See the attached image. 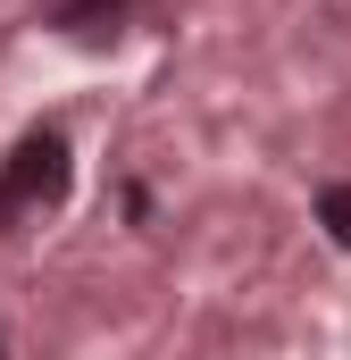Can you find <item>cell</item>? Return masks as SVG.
Returning a JSON list of instances; mask_svg holds the SVG:
<instances>
[{"instance_id":"cell-1","label":"cell","mask_w":351,"mask_h":360,"mask_svg":"<svg viewBox=\"0 0 351 360\" xmlns=\"http://www.w3.org/2000/svg\"><path fill=\"white\" fill-rule=\"evenodd\" d=\"M59 184H67V143L59 134H25L17 160H8V176H0V218L34 210V201H59Z\"/></svg>"},{"instance_id":"cell-2","label":"cell","mask_w":351,"mask_h":360,"mask_svg":"<svg viewBox=\"0 0 351 360\" xmlns=\"http://www.w3.org/2000/svg\"><path fill=\"white\" fill-rule=\"evenodd\" d=\"M318 218H326V235H335V243L351 252V184H335V193L318 201Z\"/></svg>"},{"instance_id":"cell-3","label":"cell","mask_w":351,"mask_h":360,"mask_svg":"<svg viewBox=\"0 0 351 360\" xmlns=\"http://www.w3.org/2000/svg\"><path fill=\"white\" fill-rule=\"evenodd\" d=\"M117 8H126V0H59L51 17H59V25H100V17H117Z\"/></svg>"}]
</instances>
